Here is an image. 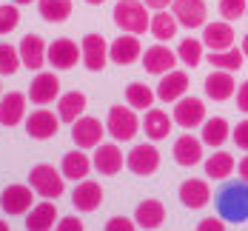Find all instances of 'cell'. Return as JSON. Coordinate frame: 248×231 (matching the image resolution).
<instances>
[{
	"label": "cell",
	"mask_w": 248,
	"mask_h": 231,
	"mask_svg": "<svg viewBox=\"0 0 248 231\" xmlns=\"http://www.w3.org/2000/svg\"><path fill=\"white\" fill-rule=\"evenodd\" d=\"M106 131L117 140V143H128V140H134L137 137V131H140V120H137V114H134V108L131 106H111L108 108V117H106Z\"/></svg>",
	"instance_id": "obj_4"
},
{
	"label": "cell",
	"mask_w": 248,
	"mask_h": 231,
	"mask_svg": "<svg viewBox=\"0 0 248 231\" xmlns=\"http://www.w3.org/2000/svg\"><path fill=\"white\" fill-rule=\"evenodd\" d=\"M29 185L34 188V194H40L43 200H57L66 188V177L63 171H57L49 163H40L29 171Z\"/></svg>",
	"instance_id": "obj_3"
},
{
	"label": "cell",
	"mask_w": 248,
	"mask_h": 231,
	"mask_svg": "<svg viewBox=\"0 0 248 231\" xmlns=\"http://www.w3.org/2000/svg\"><path fill=\"white\" fill-rule=\"evenodd\" d=\"M234 29L228 20H217V23L202 26V46H208L211 51H225L234 46Z\"/></svg>",
	"instance_id": "obj_18"
},
{
	"label": "cell",
	"mask_w": 248,
	"mask_h": 231,
	"mask_svg": "<svg viewBox=\"0 0 248 231\" xmlns=\"http://www.w3.org/2000/svg\"><path fill=\"white\" fill-rule=\"evenodd\" d=\"M12 3H17V6H26V3H31V0H12Z\"/></svg>",
	"instance_id": "obj_49"
},
{
	"label": "cell",
	"mask_w": 248,
	"mask_h": 231,
	"mask_svg": "<svg viewBox=\"0 0 248 231\" xmlns=\"http://www.w3.org/2000/svg\"><path fill=\"white\" fill-rule=\"evenodd\" d=\"M0 97H3V86H0Z\"/></svg>",
	"instance_id": "obj_51"
},
{
	"label": "cell",
	"mask_w": 248,
	"mask_h": 231,
	"mask_svg": "<svg viewBox=\"0 0 248 231\" xmlns=\"http://www.w3.org/2000/svg\"><path fill=\"white\" fill-rule=\"evenodd\" d=\"M72 203H75L77 211H97L100 203H103V185L94 183V180H77L75 194H72Z\"/></svg>",
	"instance_id": "obj_19"
},
{
	"label": "cell",
	"mask_w": 248,
	"mask_h": 231,
	"mask_svg": "<svg viewBox=\"0 0 248 231\" xmlns=\"http://www.w3.org/2000/svg\"><path fill=\"white\" fill-rule=\"evenodd\" d=\"M143 128H146L149 140H166L174 128V117H169V111H163V108H149L146 120H143Z\"/></svg>",
	"instance_id": "obj_27"
},
{
	"label": "cell",
	"mask_w": 248,
	"mask_h": 231,
	"mask_svg": "<svg viewBox=\"0 0 248 231\" xmlns=\"http://www.w3.org/2000/svg\"><path fill=\"white\" fill-rule=\"evenodd\" d=\"M92 166L97 169L100 174H106V177L123 171V152H120V146L117 143H100V146H94Z\"/></svg>",
	"instance_id": "obj_16"
},
{
	"label": "cell",
	"mask_w": 248,
	"mask_h": 231,
	"mask_svg": "<svg viewBox=\"0 0 248 231\" xmlns=\"http://www.w3.org/2000/svg\"><path fill=\"white\" fill-rule=\"evenodd\" d=\"M234 89H237V83H234L231 72H225V69H214L211 75L205 77V94L217 103L228 100V97L234 94Z\"/></svg>",
	"instance_id": "obj_26"
},
{
	"label": "cell",
	"mask_w": 248,
	"mask_h": 231,
	"mask_svg": "<svg viewBox=\"0 0 248 231\" xmlns=\"http://www.w3.org/2000/svg\"><path fill=\"white\" fill-rule=\"evenodd\" d=\"M83 111H86V94L83 92L75 89V92H66L57 97V114L63 123H75L77 117H83Z\"/></svg>",
	"instance_id": "obj_28"
},
{
	"label": "cell",
	"mask_w": 248,
	"mask_h": 231,
	"mask_svg": "<svg viewBox=\"0 0 248 231\" xmlns=\"http://www.w3.org/2000/svg\"><path fill=\"white\" fill-rule=\"evenodd\" d=\"M246 12H248V0H220V15L228 23L246 17Z\"/></svg>",
	"instance_id": "obj_39"
},
{
	"label": "cell",
	"mask_w": 248,
	"mask_h": 231,
	"mask_svg": "<svg viewBox=\"0 0 248 231\" xmlns=\"http://www.w3.org/2000/svg\"><path fill=\"white\" fill-rule=\"evenodd\" d=\"M243 54H246V57H248V34H246V37H243Z\"/></svg>",
	"instance_id": "obj_47"
},
{
	"label": "cell",
	"mask_w": 248,
	"mask_h": 231,
	"mask_svg": "<svg viewBox=\"0 0 248 231\" xmlns=\"http://www.w3.org/2000/svg\"><path fill=\"white\" fill-rule=\"evenodd\" d=\"M177 57H180V63H186L188 69H197L200 63H202V40H197V37H186V40H180V46H177Z\"/></svg>",
	"instance_id": "obj_36"
},
{
	"label": "cell",
	"mask_w": 248,
	"mask_h": 231,
	"mask_svg": "<svg viewBox=\"0 0 248 231\" xmlns=\"http://www.w3.org/2000/svg\"><path fill=\"white\" fill-rule=\"evenodd\" d=\"M197 231H225L223 217H205L202 223H197Z\"/></svg>",
	"instance_id": "obj_42"
},
{
	"label": "cell",
	"mask_w": 248,
	"mask_h": 231,
	"mask_svg": "<svg viewBox=\"0 0 248 231\" xmlns=\"http://www.w3.org/2000/svg\"><path fill=\"white\" fill-rule=\"evenodd\" d=\"M177 51H171L166 43H154L149 49L143 51V69L149 72V75H166V72H171L174 66H177Z\"/></svg>",
	"instance_id": "obj_13"
},
{
	"label": "cell",
	"mask_w": 248,
	"mask_h": 231,
	"mask_svg": "<svg viewBox=\"0 0 248 231\" xmlns=\"http://www.w3.org/2000/svg\"><path fill=\"white\" fill-rule=\"evenodd\" d=\"M202 140L197 137H191V134H183V137H177L174 140V160H177V166H183V169H191V166H197L202 163Z\"/></svg>",
	"instance_id": "obj_22"
},
{
	"label": "cell",
	"mask_w": 248,
	"mask_h": 231,
	"mask_svg": "<svg viewBox=\"0 0 248 231\" xmlns=\"http://www.w3.org/2000/svg\"><path fill=\"white\" fill-rule=\"evenodd\" d=\"M60 171H63V177L66 180H86L89 177V171H92V160H89V154H83L80 149L75 152L63 154V166H60Z\"/></svg>",
	"instance_id": "obj_29"
},
{
	"label": "cell",
	"mask_w": 248,
	"mask_h": 231,
	"mask_svg": "<svg viewBox=\"0 0 248 231\" xmlns=\"http://www.w3.org/2000/svg\"><path fill=\"white\" fill-rule=\"evenodd\" d=\"M46 60H49L57 72H69V69H75L77 60H80V49H77L75 40L57 37V40H51L49 49H46Z\"/></svg>",
	"instance_id": "obj_9"
},
{
	"label": "cell",
	"mask_w": 248,
	"mask_h": 231,
	"mask_svg": "<svg viewBox=\"0 0 248 231\" xmlns=\"http://www.w3.org/2000/svg\"><path fill=\"white\" fill-rule=\"evenodd\" d=\"M34 205V188L31 185H23V183H12L3 188L0 194V208L9 214V217H20L29 208Z\"/></svg>",
	"instance_id": "obj_5"
},
{
	"label": "cell",
	"mask_w": 248,
	"mask_h": 231,
	"mask_svg": "<svg viewBox=\"0 0 248 231\" xmlns=\"http://www.w3.org/2000/svg\"><path fill=\"white\" fill-rule=\"evenodd\" d=\"M154 97H157V92H151L146 83H128V86H125V103H128L131 108L146 111V108L154 106Z\"/></svg>",
	"instance_id": "obj_35"
},
{
	"label": "cell",
	"mask_w": 248,
	"mask_h": 231,
	"mask_svg": "<svg viewBox=\"0 0 248 231\" xmlns=\"http://www.w3.org/2000/svg\"><path fill=\"white\" fill-rule=\"evenodd\" d=\"M86 3H89V6H103L106 0H86Z\"/></svg>",
	"instance_id": "obj_48"
},
{
	"label": "cell",
	"mask_w": 248,
	"mask_h": 231,
	"mask_svg": "<svg viewBox=\"0 0 248 231\" xmlns=\"http://www.w3.org/2000/svg\"><path fill=\"white\" fill-rule=\"evenodd\" d=\"M134 223H137V229H146V231L160 229L166 223V205L160 200H143L134 211Z\"/></svg>",
	"instance_id": "obj_24"
},
{
	"label": "cell",
	"mask_w": 248,
	"mask_h": 231,
	"mask_svg": "<svg viewBox=\"0 0 248 231\" xmlns=\"http://www.w3.org/2000/svg\"><path fill=\"white\" fill-rule=\"evenodd\" d=\"M103 134H106V126L100 123L97 117H77L72 123V140H75L77 149H94V146H100Z\"/></svg>",
	"instance_id": "obj_11"
},
{
	"label": "cell",
	"mask_w": 248,
	"mask_h": 231,
	"mask_svg": "<svg viewBox=\"0 0 248 231\" xmlns=\"http://www.w3.org/2000/svg\"><path fill=\"white\" fill-rule=\"evenodd\" d=\"M60 114H54L49 108H37V111H31L29 117H26V134L31 137V140H49L57 134V128H60Z\"/></svg>",
	"instance_id": "obj_10"
},
{
	"label": "cell",
	"mask_w": 248,
	"mask_h": 231,
	"mask_svg": "<svg viewBox=\"0 0 248 231\" xmlns=\"http://www.w3.org/2000/svg\"><path fill=\"white\" fill-rule=\"evenodd\" d=\"M211 200V185L205 180H186L180 185V203L186 208H202Z\"/></svg>",
	"instance_id": "obj_25"
},
{
	"label": "cell",
	"mask_w": 248,
	"mask_h": 231,
	"mask_svg": "<svg viewBox=\"0 0 248 231\" xmlns=\"http://www.w3.org/2000/svg\"><path fill=\"white\" fill-rule=\"evenodd\" d=\"M217 208L225 223H243L248 220V183H228L217 194Z\"/></svg>",
	"instance_id": "obj_1"
},
{
	"label": "cell",
	"mask_w": 248,
	"mask_h": 231,
	"mask_svg": "<svg viewBox=\"0 0 248 231\" xmlns=\"http://www.w3.org/2000/svg\"><path fill=\"white\" fill-rule=\"evenodd\" d=\"M234 166H237L234 154L217 152V154H211V157L205 160V177H211V180H225V177H231Z\"/></svg>",
	"instance_id": "obj_31"
},
{
	"label": "cell",
	"mask_w": 248,
	"mask_h": 231,
	"mask_svg": "<svg viewBox=\"0 0 248 231\" xmlns=\"http://www.w3.org/2000/svg\"><path fill=\"white\" fill-rule=\"evenodd\" d=\"M80 60H83V66L89 72H103L106 60H108V43H106V37L97 34V31L86 34L83 43H80Z\"/></svg>",
	"instance_id": "obj_7"
},
{
	"label": "cell",
	"mask_w": 248,
	"mask_h": 231,
	"mask_svg": "<svg viewBox=\"0 0 248 231\" xmlns=\"http://www.w3.org/2000/svg\"><path fill=\"white\" fill-rule=\"evenodd\" d=\"M60 97V80L54 72H40L29 86V100L34 106H49Z\"/></svg>",
	"instance_id": "obj_14"
},
{
	"label": "cell",
	"mask_w": 248,
	"mask_h": 231,
	"mask_svg": "<svg viewBox=\"0 0 248 231\" xmlns=\"http://www.w3.org/2000/svg\"><path fill=\"white\" fill-rule=\"evenodd\" d=\"M20 66V51L12 43H0V75H15Z\"/></svg>",
	"instance_id": "obj_37"
},
{
	"label": "cell",
	"mask_w": 248,
	"mask_h": 231,
	"mask_svg": "<svg viewBox=\"0 0 248 231\" xmlns=\"http://www.w3.org/2000/svg\"><path fill=\"white\" fill-rule=\"evenodd\" d=\"M243 60H246V54H243V49H237V46L208 54V63H211L214 69H225V72H240V69H243Z\"/></svg>",
	"instance_id": "obj_32"
},
{
	"label": "cell",
	"mask_w": 248,
	"mask_h": 231,
	"mask_svg": "<svg viewBox=\"0 0 248 231\" xmlns=\"http://www.w3.org/2000/svg\"><path fill=\"white\" fill-rule=\"evenodd\" d=\"M171 15L177 17V23L188 31L202 29L205 17H208V9H205V0H174L171 3Z\"/></svg>",
	"instance_id": "obj_8"
},
{
	"label": "cell",
	"mask_w": 248,
	"mask_h": 231,
	"mask_svg": "<svg viewBox=\"0 0 248 231\" xmlns=\"http://www.w3.org/2000/svg\"><path fill=\"white\" fill-rule=\"evenodd\" d=\"M174 123L183 128H197L205 123V106L200 97H180L174 103Z\"/></svg>",
	"instance_id": "obj_12"
},
{
	"label": "cell",
	"mask_w": 248,
	"mask_h": 231,
	"mask_svg": "<svg viewBox=\"0 0 248 231\" xmlns=\"http://www.w3.org/2000/svg\"><path fill=\"white\" fill-rule=\"evenodd\" d=\"M46 43H43V37L40 34H26L23 40H20V46H17V51H20V63H23L26 69H34V72H40L49 60H46Z\"/></svg>",
	"instance_id": "obj_17"
},
{
	"label": "cell",
	"mask_w": 248,
	"mask_h": 231,
	"mask_svg": "<svg viewBox=\"0 0 248 231\" xmlns=\"http://www.w3.org/2000/svg\"><path fill=\"white\" fill-rule=\"evenodd\" d=\"M231 137V126H228V120L225 117H211V120H205L202 123V143L205 146H211V149H220L225 140Z\"/></svg>",
	"instance_id": "obj_30"
},
{
	"label": "cell",
	"mask_w": 248,
	"mask_h": 231,
	"mask_svg": "<svg viewBox=\"0 0 248 231\" xmlns=\"http://www.w3.org/2000/svg\"><path fill=\"white\" fill-rule=\"evenodd\" d=\"M188 92V75L186 72H166V75H160V83H157V97L163 103H177L183 94Z\"/></svg>",
	"instance_id": "obj_20"
},
{
	"label": "cell",
	"mask_w": 248,
	"mask_h": 231,
	"mask_svg": "<svg viewBox=\"0 0 248 231\" xmlns=\"http://www.w3.org/2000/svg\"><path fill=\"white\" fill-rule=\"evenodd\" d=\"M125 166H128V171H134V174H140V177L154 174V171L160 169V152H157V146H151V143H137L131 152L125 154Z\"/></svg>",
	"instance_id": "obj_6"
},
{
	"label": "cell",
	"mask_w": 248,
	"mask_h": 231,
	"mask_svg": "<svg viewBox=\"0 0 248 231\" xmlns=\"http://www.w3.org/2000/svg\"><path fill=\"white\" fill-rule=\"evenodd\" d=\"M111 17H114L117 29H120V31H128V34H143L151 23L149 6H146L143 0H117Z\"/></svg>",
	"instance_id": "obj_2"
},
{
	"label": "cell",
	"mask_w": 248,
	"mask_h": 231,
	"mask_svg": "<svg viewBox=\"0 0 248 231\" xmlns=\"http://www.w3.org/2000/svg\"><path fill=\"white\" fill-rule=\"evenodd\" d=\"M26 100L29 94H20V92H9L0 97V123L3 126H17L26 120Z\"/></svg>",
	"instance_id": "obj_23"
},
{
	"label": "cell",
	"mask_w": 248,
	"mask_h": 231,
	"mask_svg": "<svg viewBox=\"0 0 248 231\" xmlns=\"http://www.w3.org/2000/svg\"><path fill=\"white\" fill-rule=\"evenodd\" d=\"M237 108L248 114V80L240 86V89H237Z\"/></svg>",
	"instance_id": "obj_44"
},
{
	"label": "cell",
	"mask_w": 248,
	"mask_h": 231,
	"mask_svg": "<svg viewBox=\"0 0 248 231\" xmlns=\"http://www.w3.org/2000/svg\"><path fill=\"white\" fill-rule=\"evenodd\" d=\"M40 17L49 23H63L72 15V0H37Z\"/></svg>",
	"instance_id": "obj_33"
},
{
	"label": "cell",
	"mask_w": 248,
	"mask_h": 231,
	"mask_svg": "<svg viewBox=\"0 0 248 231\" xmlns=\"http://www.w3.org/2000/svg\"><path fill=\"white\" fill-rule=\"evenodd\" d=\"M0 231H9V223H3V220H0Z\"/></svg>",
	"instance_id": "obj_50"
},
{
	"label": "cell",
	"mask_w": 248,
	"mask_h": 231,
	"mask_svg": "<svg viewBox=\"0 0 248 231\" xmlns=\"http://www.w3.org/2000/svg\"><path fill=\"white\" fill-rule=\"evenodd\" d=\"M149 9H154V12H160V9H166V6H171L174 0H143Z\"/></svg>",
	"instance_id": "obj_45"
},
{
	"label": "cell",
	"mask_w": 248,
	"mask_h": 231,
	"mask_svg": "<svg viewBox=\"0 0 248 231\" xmlns=\"http://www.w3.org/2000/svg\"><path fill=\"white\" fill-rule=\"evenodd\" d=\"M231 137H234V143L243 149V152H248V120H243V123H237V128L231 131Z\"/></svg>",
	"instance_id": "obj_41"
},
{
	"label": "cell",
	"mask_w": 248,
	"mask_h": 231,
	"mask_svg": "<svg viewBox=\"0 0 248 231\" xmlns=\"http://www.w3.org/2000/svg\"><path fill=\"white\" fill-rule=\"evenodd\" d=\"M57 205L54 200H43V203L31 205L29 211H26V229L29 231H49L57 226Z\"/></svg>",
	"instance_id": "obj_21"
},
{
	"label": "cell",
	"mask_w": 248,
	"mask_h": 231,
	"mask_svg": "<svg viewBox=\"0 0 248 231\" xmlns=\"http://www.w3.org/2000/svg\"><path fill=\"white\" fill-rule=\"evenodd\" d=\"M237 171H240V177L248 183V154L243 157V160H240V163H237Z\"/></svg>",
	"instance_id": "obj_46"
},
{
	"label": "cell",
	"mask_w": 248,
	"mask_h": 231,
	"mask_svg": "<svg viewBox=\"0 0 248 231\" xmlns=\"http://www.w3.org/2000/svg\"><path fill=\"white\" fill-rule=\"evenodd\" d=\"M137 57H143V46H140L137 34L123 31V34L108 46V60H111V63H117V66H131Z\"/></svg>",
	"instance_id": "obj_15"
},
{
	"label": "cell",
	"mask_w": 248,
	"mask_h": 231,
	"mask_svg": "<svg viewBox=\"0 0 248 231\" xmlns=\"http://www.w3.org/2000/svg\"><path fill=\"white\" fill-rule=\"evenodd\" d=\"M57 231H83V220L80 217H63V220H57Z\"/></svg>",
	"instance_id": "obj_43"
},
{
	"label": "cell",
	"mask_w": 248,
	"mask_h": 231,
	"mask_svg": "<svg viewBox=\"0 0 248 231\" xmlns=\"http://www.w3.org/2000/svg\"><path fill=\"white\" fill-rule=\"evenodd\" d=\"M17 26H20L17 3H3V6H0V37H6L9 31H15Z\"/></svg>",
	"instance_id": "obj_38"
},
{
	"label": "cell",
	"mask_w": 248,
	"mask_h": 231,
	"mask_svg": "<svg viewBox=\"0 0 248 231\" xmlns=\"http://www.w3.org/2000/svg\"><path fill=\"white\" fill-rule=\"evenodd\" d=\"M177 17L174 15H169L166 9H160L154 17H151V23H149V31L157 37V40H174V34H177Z\"/></svg>",
	"instance_id": "obj_34"
},
{
	"label": "cell",
	"mask_w": 248,
	"mask_h": 231,
	"mask_svg": "<svg viewBox=\"0 0 248 231\" xmlns=\"http://www.w3.org/2000/svg\"><path fill=\"white\" fill-rule=\"evenodd\" d=\"M134 229H137V223L128 220V217H111L106 223V231H134Z\"/></svg>",
	"instance_id": "obj_40"
},
{
	"label": "cell",
	"mask_w": 248,
	"mask_h": 231,
	"mask_svg": "<svg viewBox=\"0 0 248 231\" xmlns=\"http://www.w3.org/2000/svg\"><path fill=\"white\" fill-rule=\"evenodd\" d=\"M246 17H248V12H246Z\"/></svg>",
	"instance_id": "obj_52"
}]
</instances>
